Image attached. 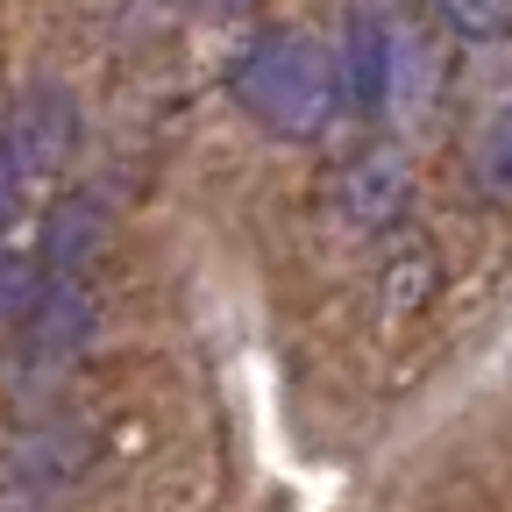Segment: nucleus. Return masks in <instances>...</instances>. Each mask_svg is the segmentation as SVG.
Wrapping results in <instances>:
<instances>
[{
  "mask_svg": "<svg viewBox=\"0 0 512 512\" xmlns=\"http://www.w3.org/2000/svg\"><path fill=\"white\" fill-rule=\"evenodd\" d=\"M399 64H406V36H399L392 0H349L342 43H335L342 100L356 114H384V107L399 100Z\"/></svg>",
  "mask_w": 512,
  "mask_h": 512,
  "instance_id": "nucleus-2",
  "label": "nucleus"
},
{
  "mask_svg": "<svg viewBox=\"0 0 512 512\" xmlns=\"http://www.w3.org/2000/svg\"><path fill=\"white\" fill-rule=\"evenodd\" d=\"M441 29H456L470 43H498L512 36V0H427Z\"/></svg>",
  "mask_w": 512,
  "mask_h": 512,
  "instance_id": "nucleus-8",
  "label": "nucleus"
},
{
  "mask_svg": "<svg viewBox=\"0 0 512 512\" xmlns=\"http://www.w3.org/2000/svg\"><path fill=\"white\" fill-rule=\"evenodd\" d=\"M100 207L93 200H64L50 221H43V278H79L100 249Z\"/></svg>",
  "mask_w": 512,
  "mask_h": 512,
  "instance_id": "nucleus-6",
  "label": "nucleus"
},
{
  "mask_svg": "<svg viewBox=\"0 0 512 512\" xmlns=\"http://www.w3.org/2000/svg\"><path fill=\"white\" fill-rule=\"evenodd\" d=\"M0 150H8V164L29 178H50L64 157L79 150V107L64 86H29L8 114V128H0Z\"/></svg>",
  "mask_w": 512,
  "mask_h": 512,
  "instance_id": "nucleus-3",
  "label": "nucleus"
},
{
  "mask_svg": "<svg viewBox=\"0 0 512 512\" xmlns=\"http://www.w3.org/2000/svg\"><path fill=\"white\" fill-rule=\"evenodd\" d=\"M228 93H235V107H242L256 128L306 143V136H320V128L335 121L342 72H335V57L320 50L313 36H299V29H264V36H249L242 57L228 64Z\"/></svg>",
  "mask_w": 512,
  "mask_h": 512,
  "instance_id": "nucleus-1",
  "label": "nucleus"
},
{
  "mask_svg": "<svg viewBox=\"0 0 512 512\" xmlns=\"http://www.w3.org/2000/svg\"><path fill=\"white\" fill-rule=\"evenodd\" d=\"M413 200V164L399 150H363L342 164L335 192H328V214L349 228V235H377V228H392Z\"/></svg>",
  "mask_w": 512,
  "mask_h": 512,
  "instance_id": "nucleus-4",
  "label": "nucleus"
},
{
  "mask_svg": "<svg viewBox=\"0 0 512 512\" xmlns=\"http://www.w3.org/2000/svg\"><path fill=\"white\" fill-rule=\"evenodd\" d=\"M470 171H477V192L498 207H512V100L477 128V143H470Z\"/></svg>",
  "mask_w": 512,
  "mask_h": 512,
  "instance_id": "nucleus-7",
  "label": "nucleus"
},
{
  "mask_svg": "<svg viewBox=\"0 0 512 512\" xmlns=\"http://www.w3.org/2000/svg\"><path fill=\"white\" fill-rule=\"evenodd\" d=\"M207 8H221V15H242V8H256V0H207Z\"/></svg>",
  "mask_w": 512,
  "mask_h": 512,
  "instance_id": "nucleus-9",
  "label": "nucleus"
},
{
  "mask_svg": "<svg viewBox=\"0 0 512 512\" xmlns=\"http://www.w3.org/2000/svg\"><path fill=\"white\" fill-rule=\"evenodd\" d=\"M86 335H93V299L79 292V278H43L29 299V320H22V363L57 370L86 349Z\"/></svg>",
  "mask_w": 512,
  "mask_h": 512,
  "instance_id": "nucleus-5",
  "label": "nucleus"
}]
</instances>
